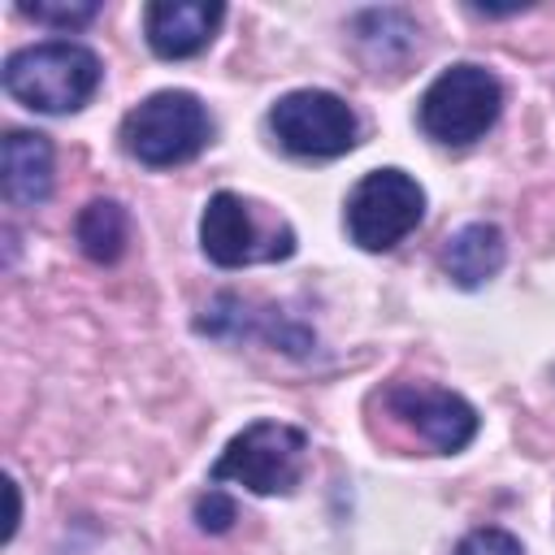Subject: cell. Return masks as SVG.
<instances>
[{"instance_id": "11", "label": "cell", "mask_w": 555, "mask_h": 555, "mask_svg": "<svg viewBox=\"0 0 555 555\" xmlns=\"http://www.w3.org/2000/svg\"><path fill=\"white\" fill-rule=\"evenodd\" d=\"M503 260H507V243H503L499 225H490V221H468L442 247V273L464 291L490 282L503 269Z\"/></svg>"}, {"instance_id": "1", "label": "cell", "mask_w": 555, "mask_h": 555, "mask_svg": "<svg viewBox=\"0 0 555 555\" xmlns=\"http://www.w3.org/2000/svg\"><path fill=\"white\" fill-rule=\"evenodd\" d=\"M100 56L82 43L52 39L35 48H17L4 61V91L35 113H74L100 87Z\"/></svg>"}, {"instance_id": "16", "label": "cell", "mask_w": 555, "mask_h": 555, "mask_svg": "<svg viewBox=\"0 0 555 555\" xmlns=\"http://www.w3.org/2000/svg\"><path fill=\"white\" fill-rule=\"evenodd\" d=\"M13 529H17V486L9 481V538H13Z\"/></svg>"}, {"instance_id": "4", "label": "cell", "mask_w": 555, "mask_h": 555, "mask_svg": "<svg viewBox=\"0 0 555 555\" xmlns=\"http://www.w3.org/2000/svg\"><path fill=\"white\" fill-rule=\"evenodd\" d=\"M503 108V87L490 69L481 65H451L442 69L425 95H421V130L438 143L464 147L473 139H481Z\"/></svg>"}, {"instance_id": "9", "label": "cell", "mask_w": 555, "mask_h": 555, "mask_svg": "<svg viewBox=\"0 0 555 555\" xmlns=\"http://www.w3.org/2000/svg\"><path fill=\"white\" fill-rule=\"evenodd\" d=\"M225 17V4H208V0H152L143 9V30L156 56L165 61H182L208 48V39L217 35Z\"/></svg>"}, {"instance_id": "2", "label": "cell", "mask_w": 555, "mask_h": 555, "mask_svg": "<svg viewBox=\"0 0 555 555\" xmlns=\"http://www.w3.org/2000/svg\"><path fill=\"white\" fill-rule=\"evenodd\" d=\"M208 139H212L208 108L191 91H156L121 117V147L152 169H169L199 156Z\"/></svg>"}, {"instance_id": "12", "label": "cell", "mask_w": 555, "mask_h": 555, "mask_svg": "<svg viewBox=\"0 0 555 555\" xmlns=\"http://www.w3.org/2000/svg\"><path fill=\"white\" fill-rule=\"evenodd\" d=\"M78 247L95 260V264H113L121 260L126 243H130V217L117 199H91L82 212H78Z\"/></svg>"}, {"instance_id": "5", "label": "cell", "mask_w": 555, "mask_h": 555, "mask_svg": "<svg viewBox=\"0 0 555 555\" xmlns=\"http://www.w3.org/2000/svg\"><path fill=\"white\" fill-rule=\"evenodd\" d=\"M199 247L221 269L286 260L295 251V230L286 221H260V208L234 191H217L199 217Z\"/></svg>"}, {"instance_id": "7", "label": "cell", "mask_w": 555, "mask_h": 555, "mask_svg": "<svg viewBox=\"0 0 555 555\" xmlns=\"http://www.w3.org/2000/svg\"><path fill=\"white\" fill-rule=\"evenodd\" d=\"M269 130L291 156L330 160V156H343L356 147L360 121L343 95L321 91V87H304V91H286L269 108Z\"/></svg>"}, {"instance_id": "14", "label": "cell", "mask_w": 555, "mask_h": 555, "mask_svg": "<svg viewBox=\"0 0 555 555\" xmlns=\"http://www.w3.org/2000/svg\"><path fill=\"white\" fill-rule=\"evenodd\" d=\"M455 555H525L520 551V542L507 533V529H473V533H464L460 538V546H455Z\"/></svg>"}, {"instance_id": "15", "label": "cell", "mask_w": 555, "mask_h": 555, "mask_svg": "<svg viewBox=\"0 0 555 555\" xmlns=\"http://www.w3.org/2000/svg\"><path fill=\"white\" fill-rule=\"evenodd\" d=\"M195 520H199L208 533H225V529L238 520V507H234V499H225L221 490H208V494L195 503Z\"/></svg>"}, {"instance_id": "10", "label": "cell", "mask_w": 555, "mask_h": 555, "mask_svg": "<svg viewBox=\"0 0 555 555\" xmlns=\"http://www.w3.org/2000/svg\"><path fill=\"white\" fill-rule=\"evenodd\" d=\"M4 199L17 208H35L52 195V143L39 130L4 134Z\"/></svg>"}, {"instance_id": "13", "label": "cell", "mask_w": 555, "mask_h": 555, "mask_svg": "<svg viewBox=\"0 0 555 555\" xmlns=\"http://www.w3.org/2000/svg\"><path fill=\"white\" fill-rule=\"evenodd\" d=\"M17 9H22L26 17H35V22H43V26H61V30H78V26H87V22L100 13L95 0H78V4H30V0H22Z\"/></svg>"}, {"instance_id": "3", "label": "cell", "mask_w": 555, "mask_h": 555, "mask_svg": "<svg viewBox=\"0 0 555 555\" xmlns=\"http://www.w3.org/2000/svg\"><path fill=\"white\" fill-rule=\"evenodd\" d=\"M308 434L286 421H251L212 464V481H238L251 494H291L304 477Z\"/></svg>"}, {"instance_id": "8", "label": "cell", "mask_w": 555, "mask_h": 555, "mask_svg": "<svg viewBox=\"0 0 555 555\" xmlns=\"http://www.w3.org/2000/svg\"><path fill=\"white\" fill-rule=\"evenodd\" d=\"M386 408L408 421L434 451L451 455V451H464L473 438H477V408L468 399H460L455 390H442V386H416V382H403V386H390L386 390Z\"/></svg>"}, {"instance_id": "6", "label": "cell", "mask_w": 555, "mask_h": 555, "mask_svg": "<svg viewBox=\"0 0 555 555\" xmlns=\"http://www.w3.org/2000/svg\"><path fill=\"white\" fill-rule=\"evenodd\" d=\"M425 217V191L403 169H373L347 195V234L364 251H390Z\"/></svg>"}]
</instances>
